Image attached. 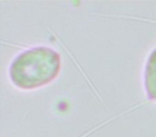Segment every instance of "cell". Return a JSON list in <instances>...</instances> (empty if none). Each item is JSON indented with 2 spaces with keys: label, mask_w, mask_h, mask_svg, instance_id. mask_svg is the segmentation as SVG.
<instances>
[{
  "label": "cell",
  "mask_w": 156,
  "mask_h": 137,
  "mask_svg": "<svg viewBox=\"0 0 156 137\" xmlns=\"http://www.w3.org/2000/svg\"><path fill=\"white\" fill-rule=\"evenodd\" d=\"M60 67L58 52L48 47H35L16 57L10 67V77L18 88L33 89L51 81Z\"/></svg>",
  "instance_id": "6da1fadb"
},
{
  "label": "cell",
  "mask_w": 156,
  "mask_h": 137,
  "mask_svg": "<svg viewBox=\"0 0 156 137\" xmlns=\"http://www.w3.org/2000/svg\"><path fill=\"white\" fill-rule=\"evenodd\" d=\"M144 85L149 99L156 101V49L151 54L145 67Z\"/></svg>",
  "instance_id": "7a4b0ae2"
}]
</instances>
